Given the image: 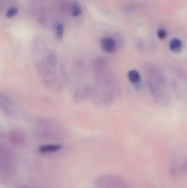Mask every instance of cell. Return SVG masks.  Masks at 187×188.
Masks as SVG:
<instances>
[{
    "label": "cell",
    "instance_id": "1",
    "mask_svg": "<svg viewBox=\"0 0 187 188\" xmlns=\"http://www.w3.org/2000/svg\"><path fill=\"white\" fill-rule=\"evenodd\" d=\"M96 185L100 188H125L126 184L119 176L107 174L100 176L96 181Z\"/></svg>",
    "mask_w": 187,
    "mask_h": 188
},
{
    "label": "cell",
    "instance_id": "2",
    "mask_svg": "<svg viewBox=\"0 0 187 188\" xmlns=\"http://www.w3.org/2000/svg\"><path fill=\"white\" fill-rule=\"evenodd\" d=\"M100 44L103 50L106 52L112 53L115 50V41L112 38H102L100 41Z\"/></svg>",
    "mask_w": 187,
    "mask_h": 188
},
{
    "label": "cell",
    "instance_id": "3",
    "mask_svg": "<svg viewBox=\"0 0 187 188\" xmlns=\"http://www.w3.org/2000/svg\"><path fill=\"white\" fill-rule=\"evenodd\" d=\"M62 146L59 144H50L42 145L39 147L38 150L41 154H45L54 152L61 150Z\"/></svg>",
    "mask_w": 187,
    "mask_h": 188
},
{
    "label": "cell",
    "instance_id": "4",
    "mask_svg": "<svg viewBox=\"0 0 187 188\" xmlns=\"http://www.w3.org/2000/svg\"><path fill=\"white\" fill-rule=\"evenodd\" d=\"M169 47L172 51L178 52L182 49V42L178 39H173L170 42Z\"/></svg>",
    "mask_w": 187,
    "mask_h": 188
},
{
    "label": "cell",
    "instance_id": "5",
    "mask_svg": "<svg viewBox=\"0 0 187 188\" xmlns=\"http://www.w3.org/2000/svg\"><path fill=\"white\" fill-rule=\"evenodd\" d=\"M128 78L131 82L133 83H137L140 79V76L138 72L136 70H132L128 72Z\"/></svg>",
    "mask_w": 187,
    "mask_h": 188
},
{
    "label": "cell",
    "instance_id": "6",
    "mask_svg": "<svg viewBox=\"0 0 187 188\" xmlns=\"http://www.w3.org/2000/svg\"><path fill=\"white\" fill-rule=\"evenodd\" d=\"M71 13L72 16L77 17L81 13V8L78 3L75 2L73 3L71 7Z\"/></svg>",
    "mask_w": 187,
    "mask_h": 188
},
{
    "label": "cell",
    "instance_id": "7",
    "mask_svg": "<svg viewBox=\"0 0 187 188\" xmlns=\"http://www.w3.org/2000/svg\"><path fill=\"white\" fill-rule=\"evenodd\" d=\"M64 27L63 24H58L56 25V34L57 38L58 39H62L63 36L64 34Z\"/></svg>",
    "mask_w": 187,
    "mask_h": 188
},
{
    "label": "cell",
    "instance_id": "8",
    "mask_svg": "<svg viewBox=\"0 0 187 188\" xmlns=\"http://www.w3.org/2000/svg\"><path fill=\"white\" fill-rule=\"evenodd\" d=\"M174 172L187 173V160L184 161L183 163H182L178 167H176Z\"/></svg>",
    "mask_w": 187,
    "mask_h": 188
},
{
    "label": "cell",
    "instance_id": "9",
    "mask_svg": "<svg viewBox=\"0 0 187 188\" xmlns=\"http://www.w3.org/2000/svg\"><path fill=\"white\" fill-rule=\"evenodd\" d=\"M18 13V10L15 7L10 8L9 10L7 11L6 16L8 18H12L16 16Z\"/></svg>",
    "mask_w": 187,
    "mask_h": 188
},
{
    "label": "cell",
    "instance_id": "10",
    "mask_svg": "<svg viewBox=\"0 0 187 188\" xmlns=\"http://www.w3.org/2000/svg\"><path fill=\"white\" fill-rule=\"evenodd\" d=\"M158 35L159 39H163L164 38H165L166 36V31L164 29H160L158 33Z\"/></svg>",
    "mask_w": 187,
    "mask_h": 188
},
{
    "label": "cell",
    "instance_id": "11",
    "mask_svg": "<svg viewBox=\"0 0 187 188\" xmlns=\"http://www.w3.org/2000/svg\"><path fill=\"white\" fill-rule=\"evenodd\" d=\"M26 188V187H25V188Z\"/></svg>",
    "mask_w": 187,
    "mask_h": 188
}]
</instances>
